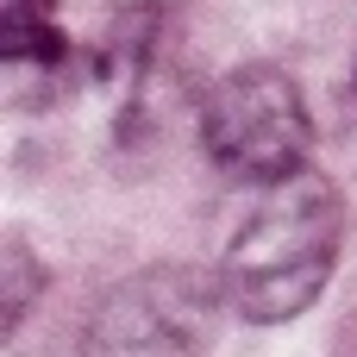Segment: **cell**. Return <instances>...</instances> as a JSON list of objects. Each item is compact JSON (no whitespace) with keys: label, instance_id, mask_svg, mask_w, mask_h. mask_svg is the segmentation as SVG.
<instances>
[{"label":"cell","instance_id":"1","mask_svg":"<svg viewBox=\"0 0 357 357\" xmlns=\"http://www.w3.org/2000/svg\"><path fill=\"white\" fill-rule=\"evenodd\" d=\"M339 238H345V201L320 169H301L276 188H264V201L251 207V220L238 226L232 251H226V295L245 320L257 326H282L295 314H307L339 264Z\"/></svg>","mask_w":357,"mask_h":357},{"label":"cell","instance_id":"4","mask_svg":"<svg viewBox=\"0 0 357 357\" xmlns=\"http://www.w3.org/2000/svg\"><path fill=\"white\" fill-rule=\"evenodd\" d=\"M0 56L6 63H56V0H0Z\"/></svg>","mask_w":357,"mask_h":357},{"label":"cell","instance_id":"2","mask_svg":"<svg viewBox=\"0 0 357 357\" xmlns=\"http://www.w3.org/2000/svg\"><path fill=\"white\" fill-rule=\"evenodd\" d=\"M201 144L220 176L276 188L307 169L314 151V119L301 100V82L276 63H238L220 75L201 100Z\"/></svg>","mask_w":357,"mask_h":357},{"label":"cell","instance_id":"5","mask_svg":"<svg viewBox=\"0 0 357 357\" xmlns=\"http://www.w3.org/2000/svg\"><path fill=\"white\" fill-rule=\"evenodd\" d=\"M38 301V257L25 251V238H6V333H19V320Z\"/></svg>","mask_w":357,"mask_h":357},{"label":"cell","instance_id":"3","mask_svg":"<svg viewBox=\"0 0 357 357\" xmlns=\"http://www.w3.org/2000/svg\"><path fill=\"white\" fill-rule=\"evenodd\" d=\"M226 301V282H213L207 270H138L94 307L82 357H207Z\"/></svg>","mask_w":357,"mask_h":357}]
</instances>
